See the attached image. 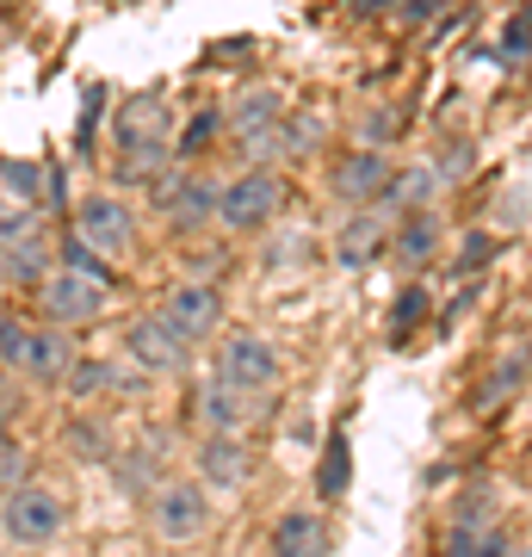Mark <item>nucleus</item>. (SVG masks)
<instances>
[{"instance_id": "nucleus-4", "label": "nucleus", "mask_w": 532, "mask_h": 557, "mask_svg": "<svg viewBox=\"0 0 532 557\" xmlns=\"http://www.w3.org/2000/svg\"><path fill=\"white\" fill-rule=\"evenodd\" d=\"M279 205H285V180H279L273 168H248V174H236L223 186L218 218H223V230L255 236V230H267V223L279 218Z\"/></svg>"}, {"instance_id": "nucleus-6", "label": "nucleus", "mask_w": 532, "mask_h": 557, "mask_svg": "<svg viewBox=\"0 0 532 557\" xmlns=\"http://www.w3.org/2000/svg\"><path fill=\"white\" fill-rule=\"evenodd\" d=\"M218 379L236 384L242 397H260V391H273L279 384V354L273 341L255 335V329H236V335H223L218 347Z\"/></svg>"}, {"instance_id": "nucleus-42", "label": "nucleus", "mask_w": 532, "mask_h": 557, "mask_svg": "<svg viewBox=\"0 0 532 557\" xmlns=\"http://www.w3.org/2000/svg\"><path fill=\"white\" fill-rule=\"evenodd\" d=\"M446 0H409V20H428V13H440Z\"/></svg>"}, {"instance_id": "nucleus-25", "label": "nucleus", "mask_w": 532, "mask_h": 557, "mask_svg": "<svg viewBox=\"0 0 532 557\" xmlns=\"http://www.w3.org/2000/svg\"><path fill=\"white\" fill-rule=\"evenodd\" d=\"M112 471H119V490L124 496H137V502H149L161 490V471H156V453H119L112 458Z\"/></svg>"}, {"instance_id": "nucleus-11", "label": "nucleus", "mask_w": 532, "mask_h": 557, "mask_svg": "<svg viewBox=\"0 0 532 557\" xmlns=\"http://www.w3.org/2000/svg\"><path fill=\"white\" fill-rule=\"evenodd\" d=\"M193 465H198V490H242L248 471H255V458H248V446L236 434H205Z\"/></svg>"}, {"instance_id": "nucleus-5", "label": "nucleus", "mask_w": 532, "mask_h": 557, "mask_svg": "<svg viewBox=\"0 0 532 557\" xmlns=\"http://www.w3.org/2000/svg\"><path fill=\"white\" fill-rule=\"evenodd\" d=\"M75 242H87V248L106 255V260H124L131 242H137V211H131L119 193H94V199H81V211H75Z\"/></svg>"}, {"instance_id": "nucleus-33", "label": "nucleus", "mask_w": 532, "mask_h": 557, "mask_svg": "<svg viewBox=\"0 0 532 557\" xmlns=\"http://www.w3.org/2000/svg\"><path fill=\"white\" fill-rule=\"evenodd\" d=\"M279 131H285V156H310L316 143H322V119H316V112H285V124H279Z\"/></svg>"}, {"instance_id": "nucleus-29", "label": "nucleus", "mask_w": 532, "mask_h": 557, "mask_svg": "<svg viewBox=\"0 0 532 557\" xmlns=\"http://www.w3.org/2000/svg\"><path fill=\"white\" fill-rule=\"evenodd\" d=\"M495 62H508V69H527L532 62V7L502 25V50H495Z\"/></svg>"}, {"instance_id": "nucleus-34", "label": "nucleus", "mask_w": 532, "mask_h": 557, "mask_svg": "<svg viewBox=\"0 0 532 557\" xmlns=\"http://www.w3.org/2000/svg\"><path fill=\"white\" fill-rule=\"evenodd\" d=\"M396 131H403V112H384V106H378V112L359 119V149H384Z\"/></svg>"}, {"instance_id": "nucleus-13", "label": "nucleus", "mask_w": 532, "mask_h": 557, "mask_svg": "<svg viewBox=\"0 0 532 557\" xmlns=\"http://www.w3.org/2000/svg\"><path fill=\"white\" fill-rule=\"evenodd\" d=\"M391 230H384V218L378 211H366V218H347V230L335 236V260L347 267V273H359V267H372V260H384L391 248Z\"/></svg>"}, {"instance_id": "nucleus-21", "label": "nucleus", "mask_w": 532, "mask_h": 557, "mask_svg": "<svg viewBox=\"0 0 532 557\" xmlns=\"http://www.w3.org/2000/svg\"><path fill=\"white\" fill-rule=\"evenodd\" d=\"M198 416H205L211 434H236L242 428V391L236 384H223V379H211L205 391H198Z\"/></svg>"}, {"instance_id": "nucleus-31", "label": "nucleus", "mask_w": 532, "mask_h": 557, "mask_svg": "<svg viewBox=\"0 0 532 557\" xmlns=\"http://www.w3.org/2000/svg\"><path fill=\"white\" fill-rule=\"evenodd\" d=\"M25 242H38V218L32 205H0V255H13Z\"/></svg>"}, {"instance_id": "nucleus-2", "label": "nucleus", "mask_w": 532, "mask_h": 557, "mask_svg": "<svg viewBox=\"0 0 532 557\" xmlns=\"http://www.w3.org/2000/svg\"><path fill=\"white\" fill-rule=\"evenodd\" d=\"M38 304H44V317L57 322V329H87L94 317H106V304H112V285L94 273H75V267H50L38 285Z\"/></svg>"}, {"instance_id": "nucleus-28", "label": "nucleus", "mask_w": 532, "mask_h": 557, "mask_svg": "<svg viewBox=\"0 0 532 557\" xmlns=\"http://www.w3.org/2000/svg\"><path fill=\"white\" fill-rule=\"evenodd\" d=\"M0 186L13 193V205H38V199H44V168H38V161L0 156Z\"/></svg>"}, {"instance_id": "nucleus-12", "label": "nucleus", "mask_w": 532, "mask_h": 557, "mask_svg": "<svg viewBox=\"0 0 532 557\" xmlns=\"http://www.w3.org/2000/svg\"><path fill=\"white\" fill-rule=\"evenodd\" d=\"M267 545H273V557H329V527L310 508H292V515L273 520Z\"/></svg>"}, {"instance_id": "nucleus-19", "label": "nucleus", "mask_w": 532, "mask_h": 557, "mask_svg": "<svg viewBox=\"0 0 532 557\" xmlns=\"http://www.w3.org/2000/svg\"><path fill=\"white\" fill-rule=\"evenodd\" d=\"M62 391H69V397H112V391H137V384L124 379L112 359H75L69 379H62Z\"/></svg>"}, {"instance_id": "nucleus-24", "label": "nucleus", "mask_w": 532, "mask_h": 557, "mask_svg": "<svg viewBox=\"0 0 532 557\" xmlns=\"http://www.w3.org/2000/svg\"><path fill=\"white\" fill-rule=\"evenodd\" d=\"M428 310H434V292L428 285H403L391 304V347H409V335L428 322Z\"/></svg>"}, {"instance_id": "nucleus-37", "label": "nucleus", "mask_w": 532, "mask_h": 557, "mask_svg": "<svg viewBox=\"0 0 532 557\" xmlns=\"http://www.w3.org/2000/svg\"><path fill=\"white\" fill-rule=\"evenodd\" d=\"M62 267H75V273H94V278H106V285H112V260L94 255L87 242H62Z\"/></svg>"}, {"instance_id": "nucleus-17", "label": "nucleus", "mask_w": 532, "mask_h": 557, "mask_svg": "<svg viewBox=\"0 0 532 557\" xmlns=\"http://www.w3.org/2000/svg\"><path fill=\"white\" fill-rule=\"evenodd\" d=\"M434 248H440V218H434V211H409L403 230L391 236V255L403 260V267H428Z\"/></svg>"}, {"instance_id": "nucleus-45", "label": "nucleus", "mask_w": 532, "mask_h": 557, "mask_svg": "<svg viewBox=\"0 0 532 557\" xmlns=\"http://www.w3.org/2000/svg\"><path fill=\"white\" fill-rule=\"evenodd\" d=\"M0 7H13V0H0Z\"/></svg>"}, {"instance_id": "nucleus-26", "label": "nucleus", "mask_w": 532, "mask_h": 557, "mask_svg": "<svg viewBox=\"0 0 532 557\" xmlns=\"http://www.w3.org/2000/svg\"><path fill=\"white\" fill-rule=\"evenodd\" d=\"M440 557H508V533L502 527H453Z\"/></svg>"}, {"instance_id": "nucleus-40", "label": "nucleus", "mask_w": 532, "mask_h": 557, "mask_svg": "<svg viewBox=\"0 0 532 557\" xmlns=\"http://www.w3.org/2000/svg\"><path fill=\"white\" fill-rule=\"evenodd\" d=\"M99 106H106V87H87V106H81V143L94 137V124H99Z\"/></svg>"}, {"instance_id": "nucleus-18", "label": "nucleus", "mask_w": 532, "mask_h": 557, "mask_svg": "<svg viewBox=\"0 0 532 557\" xmlns=\"http://www.w3.org/2000/svg\"><path fill=\"white\" fill-rule=\"evenodd\" d=\"M62 446H69L81 465H112V458H119V440L106 434V421H94V416L62 421Z\"/></svg>"}, {"instance_id": "nucleus-8", "label": "nucleus", "mask_w": 532, "mask_h": 557, "mask_svg": "<svg viewBox=\"0 0 532 557\" xmlns=\"http://www.w3.org/2000/svg\"><path fill=\"white\" fill-rule=\"evenodd\" d=\"M143 508H149L156 539H168V545L198 539V533H205V520H211V502H205V490H198V483H161Z\"/></svg>"}, {"instance_id": "nucleus-22", "label": "nucleus", "mask_w": 532, "mask_h": 557, "mask_svg": "<svg viewBox=\"0 0 532 557\" xmlns=\"http://www.w3.org/2000/svg\"><path fill=\"white\" fill-rule=\"evenodd\" d=\"M527 366H532L527 354H520V359H502V366H495L490 379H483V391L471 397L477 416H490V409H502L508 397H520V384H527Z\"/></svg>"}, {"instance_id": "nucleus-27", "label": "nucleus", "mask_w": 532, "mask_h": 557, "mask_svg": "<svg viewBox=\"0 0 532 557\" xmlns=\"http://www.w3.org/2000/svg\"><path fill=\"white\" fill-rule=\"evenodd\" d=\"M223 131H230V119H223L218 106H205V112H193V119H186V131L174 137V156H186V161L205 156V149L223 137Z\"/></svg>"}, {"instance_id": "nucleus-32", "label": "nucleus", "mask_w": 532, "mask_h": 557, "mask_svg": "<svg viewBox=\"0 0 532 557\" xmlns=\"http://www.w3.org/2000/svg\"><path fill=\"white\" fill-rule=\"evenodd\" d=\"M0 273L13 278V285H44V273H50V267H44V236L25 242V248H13V255L0 260Z\"/></svg>"}, {"instance_id": "nucleus-14", "label": "nucleus", "mask_w": 532, "mask_h": 557, "mask_svg": "<svg viewBox=\"0 0 532 557\" xmlns=\"http://www.w3.org/2000/svg\"><path fill=\"white\" fill-rule=\"evenodd\" d=\"M434 193H440V168H396L378 211H428Z\"/></svg>"}, {"instance_id": "nucleus-7", "label": "nucleus", "mask_w": 532, "mask_h": 557, "mask_svg": "<svg viewBox=\"0 0 532 557\" xmlns=\"http://www.w3.org/2000/svg\"><path fill=\"white\" fill-rule=\"evenodd\" d=\"M124 354L137 359L143 372H156V379H180L186 359H193V341L180 335L161 310H149V317H137L131 329H124Z\"/></svg>"}, {"instance_id": "nucleus-35", "label": "nucleus", "mask_w": 532, "mask_h": 557, "mask_svg": "<svg viewBox=\"0 0 532 557\" xmlns=\"http://www.w3.org/2000/svg\"><path fill=\"white\" fill-rule=\"evenodd\" d=\"M25 471H32V453H25L13 434H7V440H0V490H20Z\"/></svg>"}, {"instance_id": "nucleus-3", "label": "nucleus", "mask_w": 532, "mask_h": 557, "mask_svg": "<svg viewBox=\"0 0 532 557\" xmlns=\"http://www.w3.org/2000/svg\"><path fill=\"white\" fill-rule=\"evenodd\" d=\"M62 527H69V502L57 490H44V483H20L0 502V533L13 545H50Z\"/></svg>"}, {"instance_id": "nucleus-39", "label": "nucleus", "mask_w": 532, "mask_h": 557, "mask_svg": "<svg viewBox=\"0 0 532 557\" xmlns=\"http://www.w3.org/2000/svg\"><path fill=\"white\" fill-rule=\"evenodd\" d=\"M471 161H477V149H471V137L458 143L453 156H446V168H440V180H458V174H471Z\"/></svg>"}, {"instance_id": "nucleus-41", "label": "nucleus", "mask_w": 532, "mask_h": 557, "mask_svg": "<svg viewBox=\"0 0 532 557\" xmlns=\"http://www.w3.org/2000/svg\"><path fill=\"white\" fill-rule=\"evenodd\" d=\"M347 7H354V13H372V20H378V13H391V7H403V0H347Z\"/></svg>"}, {"instance_id": "nucleus-16", "label": "nucleus", "mask_w": 532, "mask_h": 557, "mask_svg": "<svg viewBox=\"0 0 532 557\" xmlns=\"http://www.w3.org/2000/svg\"><path fill=\"white\" fill-rule=\"evenodd\" d=\"M223 119H230V131H236V137H255V131H273V124H285V100H279L273 87H248V94H242L230 112H223Z\"/></svg>"}, {"instance_id": "nucleus-23", "label": "nucleus", "mask_w": 532, "mask_h": 557, "mask_svg": "<svg viewBox=\"0 0 532 557\" xmlns=\"http://www.w3.org/2000/svg\"><path fill=\"white\" fill-rule=\"evenodd\" d=\"M32 359H38V329H32V322H20L13 310H7V317H0V366L32 379Z\"/></svg>"}, {"instance_id": "nucleus-36", "label": "nucleus", "mask_w": 532, "mask_h": 557, "mask_svg": "<svg viewBox=\"0 0 532 557\" xmlns=\"http://www.w3.org/2000/svg\"><path fill=\"white\" fill-rule=\"evenodd\" d=\"M490 260H495V236H490V230H471V236H465V248H458L453 267H458V273H483Z\"/></svg>"}, {"instance_id": "nucleus-43", "label": "nucleus", "mask_w": 532, "mask_h": 557, "mask_svg": "<svg viewBox=\"0 0 532 557\" xmlns=\"http://www.w3.org/2000/svg\"><path fill=\"white\" fill-rule=\"evenodd\" d=\"M508 557H532V539H520V545L508 539Z\"/></svg>"}, {"instance_id": "nucleus-30", "label": "nucleus", "mask_w": 532, "mask_h": 557, "mask_svg": "<svg viewBox=\"0 0 532 557\" xmlns=\"http://www.w3.org/2000/svg\"><path fill=\"white\" fill-rule=\"evenodd\" d=\"M453 527H495V490L490 483H465V496L453 508Z\"/></svg>"}, {"instance_id": "nucleus-44", "label": "nucleus", "mask_w": 532, "mask_h": 557, "mask_svg": "<svg viewBox=\"0 0 532 557\" xmlns=\"http://www.w3.org/2000/svg\"><path fill=\"white\" fill-rule=\"evenodd\" d=\"M7 421H13V397L0 403V440H7Z\"/></svg>"}, {"instance_id": "nucleus-9", "label": "nucleus", "mask_w": 532, "mask_h": 557, "mask_svg": "<svg viewBox=\"0 0 532 557\" xmlns=\"http://www.w3.org/2000/svg\"><path fill=\"white\" fill-rule=\"evenodd\" d=\"M161 317H168L180 335L198 347V341H211L223 329V292H218V285H205V278L168 285V292H161Z\"/></svg>"}, {"instance_id": "nucleus-1", "label": "nucleus", "mask_w": 532, "mask_h": 557, "mask_svg": "<svg viewBox=\"0 0 532 557\" xmlns=\"http://www.w3.org/2000/svg\"><path fill=\"white\" fill-rule=\"evenodd\" d=\"M174 100L168 94H131V100L112 112V143H119V180H149L168 168V149H174Z\"/></svg>"}, {"instance_id": "nucleus-15", "label": "nucleus", "mask_w": 532, "mask_h": 557, "mask_svg": "<svg viewBox=\"0 0 532 557\" xmlns=\"http://www.w3.org/2000/svg\"><path fill=\"white\" fill-rule=\"evenodd\" d=\"M347 490H354V446H347V434H329L322 458H316V496L341 502Z\"/></svg>"}, {"instance_id": "nucleus-38", "label": "nucleus", "mask_w": 532, "mask_h": 557, "mask_svg": "<svg viewBox=\"0 0 532 557\" xmlns=\"http://www.w3.org/2000/svg\"><path fill=\"white\" fill-rule=\"evenodd\" d=\"M44 205H69V174H62V161H44Z\"/></svg>"}, {"instance_id": "nucleus-20", "label": "nucleus", "mask_w": 532, "mask_h": 557, "mask_svg": "<svg viewBox=\"0 0 532 557\" xmlns=\"http://www.w3.org/2000/svg\"><path fill=\"white\" fill-rule=\"evenodd\" d=\"M69 366H75L69 329L44 322V329H38V359H32V379H38V384H62V379H69Z\"/></svg>"}, {"instance_id": "nucleus-10", "label": "nucleus", "mask_w": 532, "mask_h": 557, "mask_svg": "<svg viewBox=\"0 0 532 557\" xmlns=\"http://www.w3.org/2000/svg\"><path fill=\"white\" fill-rule=\"evenodd\" d=\"M391 161H384V149H347V156L335 161V174H329V193H335L341 205H378L384 199V186H391Z\"/></svg>"}]
</instances>
